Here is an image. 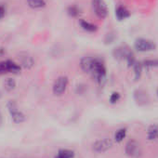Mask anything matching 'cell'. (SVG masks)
<instances>
[{
  "label": "cell",
  "mask_w": 158,
  "mask_h": 158,
  "mask_svg": "<svg viewBox=\"0 0 158 158\" xmlns=\"http://www.w3.org/2000/svg\"><path fill=\"white\" fill-rule=\"evenodd\" d=\"M90 74L93 77L95 82L100 86H102L106 82L107 70L105 67V63L102 59H100L98 57L96 58V60L94 62L93 68L90 72Z\"/></svg>",
  "instance_id": "1"
},
{
  "label": "cell",
  "mask_w": 158,
  "mask_h": 158,
  "mask_svg": "<svg viewBox=\"0 0 158 158\" xmlns=\"http://www.w3.org/2000/svg\"><path fill=\"white\" fill-rule=\"evenodd\" d=\"M7 108H8L10 114L11 120L15 124H22L26 120L25 114L22 111H20L15 101H9L7 103Z\"/></svg>",
  "instance_id": "2"
},
{
  "label": "cell",
  "mask_w": 158,
  "mask_h": 158,
  "mask_svg": "<svg viewBox=\"0 0 158 158\" xmlns=\"http://www.w3.org/2000/svg\"><path fill=\"white\" fill-rule=\"evenodd\" d=\"M91 8L99 19L104 20L108 16V8L104 0H91Z\"/></svg>",
  "instance_id": "3"
},
{
  "label": "cell",
  "mask_w": 158,
  "mask_h": 158,
  "mask_svg": "<svg viewBox=\"0 0 158 158\" xmlns=\"http://www.w3.org/2000/svg\"><path fill=\"white\" fill-rule=\"evenodd\" d=\"M68 84H69V79L67 76L65 75H60L59 76L53 86H52V92L55 96H61L64 94V92L66 91L67 89V87H68Z\"/></svg>",
  "instance_id": "4"
},
{
  "label": "cell",
  "mask_w": 158,
  "mask_h": 158,
  "mask_svg": "<svg viewBox=\"0 0 158 158\" xmlns=\"http://www.w3.org/2000/svg\"><path fill=\"white\" fill-rule=\"evenodd\" d=\"M134 48L139 52H149L156 48V44L147 38H137L134 42Z\"/></svg>",
  "instance_id": "5"
},
{
  "label": "cell",
  "mask_w": 158,
  "mask_h": 158,
  "mask_svg": "<svg viewBox=\"0 0 158 158\" xmlns=\"http://www.w3.org/2000/svg\"><path fill=\"white\" fill-rule=\"evenodd\" d=\"M113 147V141L111 139L108 138H103L97 139L96 141L93 142L92 144V151L97 152V153H102L107 152Z\"/></svg>",
  "instance_id": "6"
},
{
  "label": "cell",
  "mask_w": 158,
  "mask_h": 158,
  "mask_svg": "<svg viewBox=\"0 0 158 158\" xmlns=\"http://www.w3.org/2000/svg\"><path fill=\"white\" fill-rule=\"evenodd\" d=\"M125 152L127 156L130 157H138L141 153V148L139 141L136 139H129L125 147Z\"/></svg>",
  "instance_id": "7"
},
{
  "label": "cell",
  "mask_w": 158,
  "mask_h": 158,
  "mask_svg": "<svg viewBox=\"0 0 158 158\" xmlns=\"http://www.w3.org/2000/svg\"><path fill=\"white\" fill-rule=\"evenodd\" d=\"M18 60H19V64L24 68V69H31L34 65H35V60L34 58L29 55L28 53H25V52H23V53H20L18 55Z\"/></svg>",
  "instance_id": "8"
},
{
  "label": "cell",
  "mask_w": 158,
  "mask_h": 158,
  "mask_svg": "<svg viewBox=\"0 0 158 158\" xmlns=\"http://www.w3.org/2000/svg\"><path fill=\"white\" fill-rule=\"evenodd\" d=\"M97 57H93V56H85L80 60V68L81 70L86 73H90L94 62L96 60Z\"/></svg>",
  "instance_id": "9"
},
{
  "label": "cell",
  "mask_w": 158,
  "mask_h": 158,
  "mask_svg": "<svg viewBox=\"0 0 158 158\" xmlns=\"http://www.w3.org/2000/svg\"><path fill=\"white\" fill-rule=\"evenodd\" d=\"M115 17L119 22L124 21L130 17V11L124 6H118L115 9Z\"/></svg>",
  "instance_id": "10"
},
{
  "label": "cell",
  "mask_w": 158,
  "mask_h": 158,
  "mask_svg": "<svg viewBox=\"0 0 158 158\" xmlns=\"http://www.w3.org/2000/svg\"><path fill=\"white\" fill-rule=\"evenodd\" d=\"M79 25H80V27L88 32V33H95L97 30H98V26L92 23H89L86 20H83V19H80L79 20Z\"/></svg>",
  "instance_id": "11"
},
{
  "label": "cell",
  "mask_w": 158,
  "mask_h": 158,
  "mask_svg": "<svg viewBox=\"0 0 158 158\" xmlns=\"http://www.w3.org/2000/svg\"><path fill=\"white\" fill-rule=\"evenodd\" d=\"M131 50H129L128 48H125V47H119L114 49V56L115 59L117 60H126L127 55L130 52Z\"/></svg>",
  "instance_id": "12"
},
{
  "label": "cell",
  "mask_w": 158,
  "mask_h": 158,
  "mask_svg": "<svg viewBox=\"0 0 158 158\" xmlns=\"http://www.w3.org/2000/svg\"><path fill=\"white\" fill-rule=\"evenodd\" d=\"M147 138L151 141L158 140V125L154 124V125H152L148 127Z\"/></svg>",
  "instance_id": "13"
},
{
  "label": "cell",
  "mask_w": 158,
  "mask_h": 158,
  "mask_svg": "<svg viewBox=\"0 0 158 158\" xmlns=\"http://www.w3.org/2000/svg\"><path fill=\"white\" fill-rule=\"evenodd\" d=\"M134 98L135 101L137 102V103H139V105L141 104H145L148 101V97H147V93L144 92L141 89H138L135 91L134 93Z\"/></svg>",
  "instance_id": "14"
},
{
  "label": "cell",
  "mask_w": 158,
  "mask_h": 158,
  "mask_svg": "<svg viewBox=\"0 0 158 158\" xmlns=\"http://www.w3.org/2000/svg\"><path fill=\"white\" fill-rule=\"evenodd\" d=\"M27 5L33 10H40L47 6V2L46 0H27Z\"/></svg>",
  "instance_id": "15"
},
{
  "label": "cell",
  "mask_w": 158,
  "mask_h": 158,
  "mask_svg": "<svg viewBox=\"0 0 158 158\" xmlns=\"http://www.w3.org/2000/svg\"><path fill=\"white\" fill-rule=\"evenodd\" d=\"M7 62V65H8V71L9 73H19L22 70V66L14 61V60H6Z\"/></svg>",
  "instance_id": "16"
},
{
  "label": "cell",
  "mask_w": 158,
  "mask_h": 158,
  "mask_svg": "<svg viewBox=\"0 0 158 158\" xmlns=\"http://www.w3.org/2000/svg\"><path fill=\"white\" fill-rule=\"evenodd\" d=\"M67 14L72 18H77L81 14V10L76 5H70L67 8Z\"/></svg>",
  "instance_id": "17"
},
{
  "label": "cell",
  "mask_w": 158,
  "mask_h": 158,
  "mask_svg": "<svg viewBox=\"0 0 158 158\" xmlns=\"http://www.w3.org/2000/svg\"><path fill=\"white\" fill-rule=\"evenodd\" d=\"M16 86H17V83H16V81H15V79H13V78H11V77L7 78L6 80L4 81V89H5L8 92L13 91V90L16 89Z\"/></svg>",
  "instance_id": "18"
},
{
  "label": "cell",
  "mask_w": 158,
  "mask_h": 158,
  "mask_svg": "<svg viewBox=\"0 0 158 158\" xmlns=\"http://www.w3.org/2000/svg\"><path fill=\"white\" fill-rule=\"evenodd\" d=\"M134 70V76H135V80H139L142 74V70H143V64L142 62L136 61L135 64L132 66Z\"/></svg>",
  "instance_id": "19"
},
{
  "label": "cell",
  "mask_w": 158,
  "mask_h": 158,
  "mask_svg": "<svg viewBox=\"0 0 158 158\" xmlns=\"http://www.w3.org/2000/svg\"><path fill=\"white\" fill-rule=\"evenodd\" d=\"M57 156L59 158H73L74 157V152L69 149H61L59 151Z\"/></svg>",
  "instance_id": "20"
},
{
  "label": "cell",
  "mask_w": 158,
  "mask_h": 158,
  "mask_svg": "<svg viewBox=\"0 0 158 158\" xmlns=\"http://www.w3.org/2000/svg\"><path fill=\"white\" fill-rule=\"evenodd\" d=\"M127 136V128H120L114 134V140L116 142H121Z\"/></svg>",
  "instance_id": "21"
},
{
  "label": "cell",
  "mask_w": 158,
  "mask_h": 158,
  "mask_svg": "<svg viewBox=\"0 0 158 158\" xmlns=\"http://www.w3.org/2000/svg\"><path fill=\"white\" fill-rule=\"evenodd\" d=\"M143 67L145 68H152V67H158V59H148L144 60L142 61Z\"/></svg>",
  "instance_id": "22"
},
{
  "label": "cell",
  "mask_w": 158,
  "mask_h": 158,
  "mask_svg": "<svg viewBox=\"0 0 158 158\" xmlns=\"http://www.w3.org/2000/svg\"><path fill=\"white\" fill-rule=\"evenodd\" d=\"M125 60L127 61L128 67H132V66L135 64V62L137 61V60H136V58H135V55H134V53H133L132 51H130V52L127 55Z\"/></svg>",
  "instance_id": "23"
},
{
  "label": "cell",
  "mask_w": 158,
  "mask_h": 158,
  "mask_svg": "<svg viewBox=\"0 0 158 158\" xmlns=\"http://www.w3.org/2000/svg\"><path fill=\"white\" fill-rule=\"evenodd\" d=\"M120 98H121V95H120V93H119V92H116V91H114V92H113V93L110 95L109 102H110L112 104H115L116 102H119Z\"/></svg>",
  "instance_id": "24"
},
{
  "label": "cell",
  "mask_w": 158,
  "mask_h": 158,
  "mask_svg": "<svg viewBox=\"0 0 158 158\" xmlns=\"http://www.w3.org/2000/svg\"><path fill=\"white\" fill-rule=\"evenodd\" d=\"M8 73H9V71H8V65H7L6 60L0 61V75Z\"/></svg>",
  "instance_id": "25"
},
{
  "label": "cell",
  "mask_w": 158,
  "mask_h": 158,
  "mask_svg": "<svg viewBox=\"0 0 158 158\" xmlns=\"http://www.w3.org/2000/svg\"><path fill=\"white\" fill-rule=\"evenodd\" d=\"M7 13V9L3 4H0V20H2Z\"/></svg>",
  "instance_id": "26"
},
{
  "label": "cell",
  "mask_w": 158,
  "mask_h": 158,
  "mask_svg": "<svg viewBox=\"0 0 158 158\" xmlns=\"http://www.w3.org/2000/svg\"><path fill=\"white\" fill-rule=\"evenodd\" d=\"M3 125V116H2V114L0 112V127Z\"/></svg>",
  "instance_id": "27"
},
{
  "label": "cell",
  "mask_w": 158,
  "mask_h": 158,
  "mask_svg": "<svg viewBox=\"0 0 158 158\" xmlns=\"http://www.w3.org/2000/svg\"><path fill=\"white\" fill-rule=\"evenodd\" d=\"M5 53V49L2 48V47H0V56H1V55H3Z\"/></svg>",
  "instance_id": "28"
},
{
  "label": "cell",
  "mask_w": 158,
  "mask_h": 158,
  "mask_svg": "<svg viewBox=\"0 0 158 158\" xmlns=\"http://www.w3.org/2000/svg\"><path fill=\"white\" fill-rule=\"evenodd\" d=\"M2 98V93H1V91H0V99Z\"/></svg>",
  "instance_id": "29"
},
{
  "label": "cell",
  "mask_w": 158,
  "mask_h": 158,
  "mask_svg": "<svg viewBox=\"0 0 158 158\" xmlns=\"http://www.w3.org/2000/svg\"><path fill=\"white\" fill-rule=\"evenodd\" d=\"M157 96H158V89H157Z\"/></svg>",
  "instance_id": "30"
},
{
  "label": "cell",
  "mask_w": 158,
  "mask_h": 158,
  "mask_svg": "<svg viewBox=\"0 0 158 158\" xmlns=\"http://www.w3.org/2000/svg\"><path fill=\"white\" fill-rule=\"evenodd\" d=\"M55 158H59V157H58V156H56V157H55Z\"/></svg>",
  "instance_id": "31"
}]
</instances>
